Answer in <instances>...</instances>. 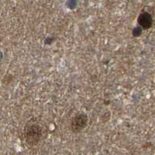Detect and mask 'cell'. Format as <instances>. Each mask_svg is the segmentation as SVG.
<instances>
[{
  "instance_id": "1",
  "label": "cell",
  "mask_w": 155,
  "mask_h": 155,
  "mask_svg": "<svg viewBox=\"0 0 155 155\" xmlns=\"http://www.w3.org/2000/svg\"><path fill=\"white\" fill-rule=\"evenodd\" d=\"M43 129L38 123L28 122L24 128V139L28 146L31 147L37 146L43 137Z\"/></svg>"
},
{
  "instance_id": "2",
  "label": "cell",
  "mask_w": 155,
  "mask_h": 155,
  "mask_svg": "<svg viewBox=\"0 0 155 155\" xmlns=\"http://www.w3.org/2000/svg\"><path fill=\"white\" fill-rule=\"evenodd\" d=\"M88 122V118L86 114L79 113L72 119L71 128L74 133H80L86 128Z\"/></svg>"
},
{
  "instance_id": "3",
  "label": "cell",
  "mask_w": 155,
  "mask_h": 155,
  "mask_svg": "<svg viewBox=\"0 0 155 155\" xmlns=\"http://www.w3.org/2000/svg\"><path fill=\"white\" fill-rule=\"evenodd\" d=\"M139 24H140L141 27H143V28L147 29V28H149L152 24V20L151 17L150 15H148L147 13H143V14L140 15V17L138 19Z\"/></svg>"
}]
</instances>
